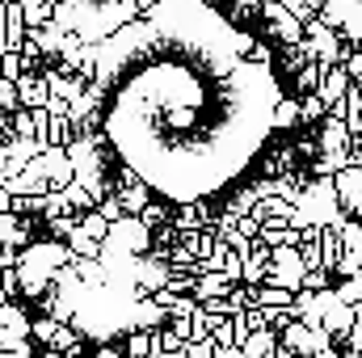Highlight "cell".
<instances>
[{
  "instance_id": "obj_1",
  "label": "cell",
  "mask_w": 362,
  "mask_h": 358,
  "mask_svg": "<svg viewBox=\"0 0 362 358\" xmlns=\"http://www.w3.org/2000/svg\"><path fill=\"white\" fill-rule=\"evenodd\" d=\"M97 118L148 190L198 202L236 181L278 118L253 47L202 0H169L97 51Z\"/></svg>"
},
{
  "instance_id": "obj_2",
  "label": "cell",
  "mask_w": 362,
  "mask_h": 358,
  "mask_svg": "<svg viewBox=\"0 0 362 358\" xmlns=\"http://www.w3.org/2000/svg\"><path fill=\"white\" fill-rule=\"evenodd\" d=\"M160 4L169 0H64V17L85 38H114L118 30H127Z\"/></svg>"
}]
</instances>
